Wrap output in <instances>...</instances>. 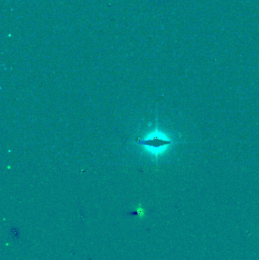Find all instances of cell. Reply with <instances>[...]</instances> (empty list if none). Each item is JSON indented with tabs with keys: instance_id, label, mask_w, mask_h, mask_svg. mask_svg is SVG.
<instances>
[{
	"instance_id": "1",
	"label": "cell",
	"mask_w": 259,
	"mask_h": 260,
	"mask_svg": "<svg viewBox=\"0 0 259 260\" xmlns=\"http://www.w3.org/2000/svg\"><path fill=\"white\" fill-rule=\"evenodd\" d=\"M138 144L149 154L158 156L172 144V141L162 132L155 130L145 136L143 140H140Z\"/></svg>"
}]
</instances>
